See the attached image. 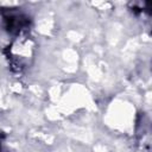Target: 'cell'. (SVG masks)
Instances as JSON below:
<instances>
[{
	"mask_svg": "<svg viewBox=\"0 0 152 152\" xmlns=\"http://www.w3.org/2000/svg\"><path fill=\"white\" fill-rule=\"evenodd\" d=\"M5 26L10 32L18 33L27 26V18L21 13H7L4 15Z\"/></svg>",
	"mask_w": 152,
	"mask_h": 152,
	"instance_id": "1",
	"label": "cell"
}]
</instances>
